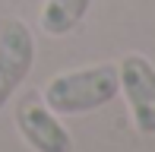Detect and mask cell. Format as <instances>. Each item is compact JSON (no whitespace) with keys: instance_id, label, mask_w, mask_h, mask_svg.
I'll use <instances>...</instances> for the list:
<instances>
[{"instance_id":"obj_1","label":"cell","mask_w":155,"mask_h":152,"mask_svg":"<svg viewBox=\"0 0 155 152\" xmlns=\"http://www.w3.org/2000/svg\"><path fill=\"white\" fill-rule=\"evenodd\" d=\"M120 95L117 86V67L114 64H92L79 67V70H63L45 82L41 89V101L51 108L54 114L63 117H79L89 111L111 105Z\"/></svg>"},{"instance_id":"obj_2","label":"cell","mask_w":155,"mask_h":152,"mask_svg":"<svg viewBox=\"0 0 155 152\" xmlns=\"http://www.w3.org/2000/svg\"><path fill=\"white\" fill-rule=\"evenodd\" d=\"M117 86L130 108L133 127L139 133H155V64L143 54H127L117 64Z\"/></svg>"},{"instance_id":"obj_3","label":"cell","mask_w":155,"mask_h":152,"mask_svg":"<svg viewBox=\"0 0 155 152\" xmlns=\"http://www.w3.org/2000/svg\"><path fill=\"white\" fill-rule=\"evenodd\" d=\"M35 67V38L22 19L0 22V111Z\"/></svg>"},{"instance_id":"obj_4","label":"cell","mask_w":155,"mask_h":152,"mask_svg":"<svg viewBox=\"0 0 155 152\" xmlns=\"http://www.w3.org/2000/svg\"><path fill=\"white\" fill-rule=\"evenodd\" d=\"M16 130L32 152H73V136L45 101H22L16 108Z\"/></svg>"},{"instance_id":"obj_5","label":"cell","mask_w":155,"mask_h":152,"mask_svg":"<svg viewBox=\"0 0 155 152\" xmlns=\"http://www.w3.org/2000/svg\"><path fill=\"white\" fill-rule=\"evenodd\" d=\"M92 0H45L41 6V32L51 38H63L86 19Z\"/></svg>"}]
</instances>
